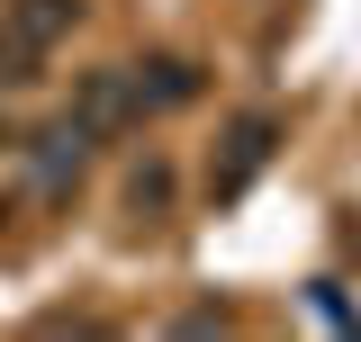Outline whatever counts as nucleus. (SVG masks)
I'll return each mask as SVG.
<instances>
[{
    "instance_id": "obj_1",
    "label": "nucleus",
    "mask_w": 361,
    "mask_h": 342,
    "mask_svg": "<svg viewBox=\"0 0 361 342\" xmlns=\"http://www.w3.org/2000/svg\"><path fill=\"white\" fill-rule=\"evenodd\" d=\"M271 153H280V118H271V108H244V118L217 135V153H208V198L235 208V198L271 171Z\"/></svg>"
},
{
    "instance_id": "obj_2",
    "label": "nucleus",
    "mask_w": 361,
    "mask_h": 342,
    "mask_svg": "<svg viewBox=\"0 0 361 342\" xmlns=\"http://www.w3.org/2000/svg\"><path fill=\"white\" fill-rule=\"evenodd\" d=\"M90 144H99V135H90L82 118L37 127L27 144H18V153H27V189H37V198H73V189H82V171H90Z\"/></svg>"
},
{
    "instance_id": "obj_3",
    "label": "nucleus",
    "mask_w": 361,
    "mask_h": 342,
    "mask_svg": "<svg viewBox=\"0 0 361 342\" xmlns=\"http://www.w3.org/2000/svg\"><path fill=\"white\" fill-rule=\"evenodd\" d=\"M73 118H82L90 135H127L135 118H145V99H135V72H127V63H99V72H82V99H73Z\"/></svg>"
},
{
    "instance_id": "obj_4",
    "label": "nucleus",
    "mask_w": 361,
    "mask_h": 342,
    "mask_svg": "<svg viewBox=\"0 0 361 342\" xmlns=\"http://www.w3.org/2000/svg\"><path fill=\"white\" fill-rule=\"evenodd\" d=\"M127 72H135V99H145V108L199 99V63H190V54H154V63H127Z\"/></svg>"
},
{
    "instance_id": "obj_5",
    "label": "nucleus",
    "mask_w": 361,
    "mask_h": 342,
    "mask_svg": "<svg viewBox=\"0 0 361 342\" xmlns=\"http://www.w3.org/2000/svg\"><path fill=\"white\" fill-rule=\"evenodd\" d=\"M9 27H18L27 45H45V54H54V45L82 27V0H9Z\"/></svg>"
},
{
    "instance_id": "obj_6",
    "label": "nucleus",
    "mask_w": 361,
    "mask_h": 342,
    "mask_svg": "<svg viewBox=\"0 0 361 342\" xmlns=\"http://www.w3.org/2000/svg\"><path fill=\"white\" fill-rule=\"evenodd\" d=\"M127 208H135V216H163V208H172V163H135Z\"/></svg>"
},
{
    "instance_id": "obj_7",
    "label": "nucleus",
    "mask_w": 361,
    "mask_h": 342,
    "mask_svg": "<svg viewBox=\"0 0 361 342\" xmlns=\"http://www.w3.org/2000/svg\"><path fill=\"white\" fill-rule=\"evenodd\" d=\"M37 63H45V45H27L18 27L0 37V90H27V82H37Z\"/></svg>"
},
{
    "instance_id": "obj_8",
    "label": "nucleus",
    "mask_w": 361,
    "mask_h": 342,
    "mask_svg": "<svg viewBox=\"0 0 361 342\" xmlns=\"http://www.w3.org/2000/svg\"><path fill=\"white\" fill-rule=\"evenodd\" d=\"M0 153H9V127H0Z\"/></svg>"
}]
</instances>
